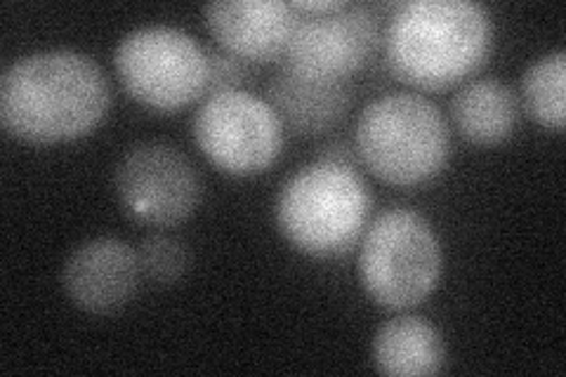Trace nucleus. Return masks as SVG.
Listing matches in <instances>:
<instances>
[{
	"label": "nucleus",
	"instance_id": "f257e3e1",
	"mask_svg": "<svg viewBox=\"0 0 566 377\" xmlns=\"http://www.w3.org/2000/svg\"><path fill=\"white\" fill-rule=\"evenodd\" d=\"M109 104L102 66L76 50L33 52L10 64L0 78L3 130L29 145H60L91 135Z\"/></svg>",
	"mask_w": 566,
	"mask_h": 377
},
{
	"label": "nucleus",
	"instance_id": "f03ea898",
	"mask_svg": "<svg viewBox=\"0 0 566 377\" xmlns=\"http://www.w3.org/2000/svg\"><path fill=\"white\" fill-rule=\"evenodd\" d=\"M382 45L397 81L418 90H447L486 62L493 22L484 6L470 0H409L389 14Z\"/></svg>",
	"mask_w": 566,
	"mask_h": 377
},
{
	"label": "nucleus",
	"instance_id": "7ed1b4c3",
	"mask_svg": "<svg viewBox=\"0 0 566 377\" xmlns=\"http://www.w3.org/2000/svg\"><path fill=\"white\" fill-rule=\"evenodd\" d=\"M370 191L354 166L314 160L281 187L274 218L297 253L331 260L347 255L364 237Z\"/></svg>",
	"mask_w": 566,
	"mask_h": 377
},
{
	"label": "nucleus",
	"instance_id": "20e7f679",
	"mask_svg": "<svg viewBox=\"0 0 566 377\" xmlns=\"http://www.w3.org/2000/svg\"><path fill=\"white\" fill-rule=\"evenodd\" d=\"M354 149L382 182L418 187L447 168L451 133L444 114L428 97L389 93L364 106L354 128Z\"/></svg>",
	"mask_w": 566,
	"mask_h": 377
},
{
	"label": "nucleus",
	"instance_id": "39448f33",
	"mask_svg": "<svg viewBox=\"0 0 566 377\" xmlns=\"http://www.w3.org/2000/svg\"><path fill=\"white\" fill-rule=\"evenodd\" d=\"M444 255L432 224L409 208L382 210L361 237L359 279L385 310H409L428 300L441 279Z\"/></svg>",
	"mask_w": 566,
	"mask_h": 377
},
{
	"label": "nucleus",
	"instance_id": "423d86ee",
	"mask_svg": "<svg viewBox=\"0 0 566 377\" xmlns=\"http://www.w3.org/2000/svg\"><path fill=\"white\" fill-rule=\"evenodd\" d=\"M114 66L126 93L154 112H177L201 100L210 60L199 41L175 27H142L116 45Z\"/></svg>",
	"mask_w": 566,
	"mask_h": 377
},
{
	"label": "nucleus",
	"instance_id": "0eeeda50",
	"mask_svg": "<svg viewBox=\"0 0 566 377\" xmlns=\"http://www.w3.org/2000/svg\"><path fill=\"white\" fill-rule=\"evenodd\" d=\"M193 139L218 170L232 177L268 172L283 147V125L268 100L248 90H216L193 116Z\"/></svg>",
	"mask_w": 566,
	"mask_h": 377
},
{
	"label": "nucleus",
	"instance_id": "6e6552de",
	"mask_svg": "<svg viewBox=\"0 0 566 377\" xmlns=\"http://www.w3.org/2000/svg\"><path fill=\"white\" fill-rule=\"evenodd\" d=\"M118 201L147 227L189 220L201 201V179L189 158L164 142H142L126 151L114 175Z\"/></svg>",
	"mask_w": 566,
	"mask_h": 377
},
{
	"label": "nucleus",
	"instance_id": "1a4fd4ad",
	"mask_svg": "<svg viewBox=\"0 0 566 377\" xmlns=\"http://www.w3.org/2000/svg\"><path fill=\"white\" fill-rule=\"evenodd\" d=\"M380 41V22L370 6L347 3L331 14H300L281 64L300 78L349 83L376 55Z\"/></svg>",
	"mask_w": 566,
	"mask_h": 377
},
{
	"label": "nucleus",
	"instance_id": "9d476101",
	"mask_svg": "<svg viewBox=\"0 0 566 377\" xmlns=\"http://www.w3.org/2000/svg\"><path fill=\"white\" fill-rule=\"evenodd\" d=\"M137 250L114 237L81 243L64 262L62 285L87 314H114L135 297L139 285Z\"/></svg>",
	"mask_w": 566,
	"mask_h": 377
},
{
	"label": "nucleus",
	"instance_id": "9b49d317",
	"mask_svg": "<svg viewBox=\"0 0 566 377\" xmlns=\"http://www.w3.org/2000/svg\"><path fill=\"white\" fill-rule=\"evenodd\" d=\"M203 22L224 52L243 62H276L286 52L300 14L283 0H220Z\"/></svg>",
	"mask_w": 566,
	"mask_h": 377
},
{
	"label": "nucleus",
	"instance_id": "f8f14e48",
	"mask_svg": "<svg viewBox=\"0 0 566 377\" xmlns=\"http://www.w3.org/2000/svg\"><path fill=\"white\" fill-rule=\"evenodd\" d=\"M268 102L283 128L295 135H322L345 118L352 87L349 83L300 78L281 69L268 85Z\"/></svg>",
	"mask_w": 566,
	"mask_h": 377
},
{
	"label": "nucleus",
	"instance_id": "ddd939ff",
	"mask_svg": "<svg viewBox=\"0 0 566 377\" xmlns=\"http://www.w3.org/2000/svg\"><path fill=\"white\" fill-rule=\"evenodd\" d=\"M444 337L422 316H397L374 337V364L382 375L424 377L444 368Z\"/></svg>",
	"mask_w": 566,
	"mask_h": 377
},
{
	"label": "nucleus",
	"instance_id": "4468645a",
	"mask_svg": "<svg viewBox=\"0 0 566 377\" xmlns=\"http://www.w3.org/2000/svg\"><path fill=\"white\" fill-rule=\"evenodd\" d=\"M451 118L460 137L480 147L505 142L517 128L520 102L515 90L495 78L463 85L451 100Z\"/></svg>",
	"mask_w": 566,
	"mask_h": 377
},
{
	"label": "nucleus",
	"instance_id": "2eb2a0df",
	"mask_svg": "<svg viewBox=\"0 0 566 377\" xmlns=\"http://www.w3.org/2000/svg\"><path fill=\"white\" fill-rule=\"evenodd\" d=\"M524 109L543 128L555 133L566 123V52L553 50L531 64L522 76Z\"/></svg>",
	"mask_w": 566,
	"mask_h": 377
},
{
	"label": "nucleus",
	"instance_id": "dca6fc26",
	"mask_svg": "<svg viewBox=\"0 0 566 377\" xmlns=\"http://www.w3.org/2000/svg\"><path fill=\"white\" fill-rule=\"evenodd\" d=\"M137 258L142 274L156 285H175L189 272L191 264L187 243L164 231L149 233L147 239H142Z\"/></svg>",
	"mask_w": 566,
	"mask_h": 377
},
{
	"label": "nucleus",
	"instance_id": "f3484780",
	"mask_svg": "<svg viewBox=\"0 0 566 377\" xmlns=\"http://www.w3.org/2000/svg\"><path fill=\"white\" fill-rule=\"evenodd\" d=\"M210 60V83L208 90H243V85L251 81V66L248 62L229 55V52H208Z\"/></svg>",
	"mask_w": 566,
	"mask_h": 377
},
{
	"label": "nucleus",
	"instance_id": "a211bd4d",
	"mask_svg": "<svg viewBox=\"0 0 566 377\" xmlns=\"http://www.w3.org/2000/svg\"><path fill=\"white\" fill-rule=\"evenodd\" d=\"M347 6V0H295L291 3V8L297 14H305V17H318V14H331V12H338Z\"/></svg>",
	"mask_w": 566,
	"mask_h": 377
},
{
	"label": "nucleus",
	"instance_id": "6ab92c4d",
	"mask_svg": "<svg viewBox=\"0 0 566 377\" xmlns=\"http://www.w3.org/2000/svg\"><path fill=\"white\" fill-rule=\"evenodd\" d=\"M318 158L333 160V164H347V166L357 164V156H354V151L345 145V142H333V145H326L322 154H318Z\"/></svg>",
	"mask_w": 566,
	"mask_h": 377
}]
</instances>
